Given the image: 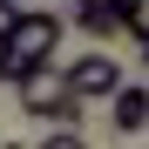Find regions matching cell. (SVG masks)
Returning <instances> with one entry per match:
<instances>
[{
    "instance_id": "cell-1",
    "label": "cell",
    "mask_w": 149,
    "mask_h": 149,
    "mask_svg": "<svg viewBox=\"0 0 149 149\" xmlns=\"http://www.w3.org/2000/svg\"><path fill=\"white\" fill-rule=\"evenodd\" d=\"M61 14H47V7H20L14 14V27L0 34V88H14L27 68H47V61H61Z\"/></svg>"
},
{
    "instance_id": "cell-2",
    "label": "cell",
    "mask_w": 149,
    "mask_h": 149,
    "mask_svg": "<svg viewBox=\"0 0 149 149\" xmlns=\"http://www.w3.org/2000/svg\"><path fill=\"white\" fill-rule=\"evenodd\" d=\"M20 95V115H34V122H54V129H81V109L88 102H74L68 81H61V61H47V68H27L14 81Z\"/></svg>"
},
{
    "instance_id": "cell-3",
    "label": "cell",
    "mask_w": 149,
    "mask_h": 149,
    "mask_svg": "<svg viewBox=\"0 0 149 149\" xmlns=\"http://www.w3.org/2000/svg\"><path fill=\"white\" fill-rule=\"evenodd\" d=\"M61 81H68L74 102H109L129 74H122V61L109 54V47H88V54H68V61H61Z\"/></svg>"
},
{
    "instance_id": "cell-4",
    "label": "cell",
    "mask_w": 149,
    "mask_h": 149,
    "mask_svg": "<svg viewBox=\"0 0 149 149\" xmlns=\"http://www.w3.org/2000/svg\"><path fill=\"white\" fill-rule=\"evenodd\" d=\"M142 122H149V88L142 81H122L109 95V129L115 136H142Z\"/></svg>"
},
{
    "instance_id": "cell-5",
    "label": "cell",
    "mask_w": 149,
    "mask_h": 149,
    "mask_svg": "<svg viewBox=\"0 0 149 149\" xmlns=\"http://www.w3.org/2000/svg\"><path fill=\"white\" fill-rule=\"evenodd\" d=\"M74 27H81L88 41H115L122 20H115V7H74Z\"/></svg>"
},
{
    "instance_id": "cell-6",
    "label": "cell",
    "mask_w": 149,
    "mask_h": 149,
    "mask_svg": "<svg viewBox=\"0 0 149 149\" xmlns=\"http://www.w3.org/2000/svg\"><path fill=\"white\" fill-rule=\"evenodd\" d=\"M41 149H88V136H81V129H47Z\"/></svg>"
},
{
    "instance_id": "cell-7",
    "label": "cell",
    "mask_w": 149,
    "mask_h": 149,
    "mask_svg": "<svg viewBox=\"0 0 149 149\" xmlns=\"http://www.w3.org/2000/svg\"><path fill=\"white\" fill-rule=\"evenodd\" d=\"M14 14H20V7H7V0H0V34H7V27H14Z\"/></svg>"
},
{
    "instance_id": "cell-8",
    "label": "cell",
    "mask_w": 149,
    "mask_h": 149,
    "mask_svg": "<svg viewBox=\"0 0 149 149\" xmlns=\"http://www.w3.org/2000/svg\"><path fill=\"white\" fill-rule=\"evenodd\" d=\"M74 7H115V0H74Z\"/></svg>"
},
{
    "instance_id": "cell-9",
    "label": "cell",
    "mask_w": 149,
    "mask_h": 149,
    "mask_svg": "<svg viewBox=\"0 0 149 149\" xmlns=\"http://www.w3.org/2000/svg\"><path fill=\"white\" fill-rule=\"evenodd\" d=\"M7 149H14V142H7Z\"/></svg>"
}]
</instances>
